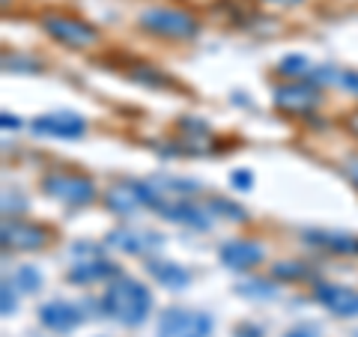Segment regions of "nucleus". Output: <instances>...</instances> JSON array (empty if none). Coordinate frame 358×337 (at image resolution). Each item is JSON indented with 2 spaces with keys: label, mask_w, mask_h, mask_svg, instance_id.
I'll return each instance as SVG.
<instances>
[{
  "label": "nucleus",
  "mask_w": 358,
  "mask_h": 337,
  "mask_svg": "<svg viewBox=\"0 0 358 337\" xmlns=\"http://www.w3.org/2000/svg\"><path fill=\"white\" fill-rule=\"evenodd\" d=\"M18 126H21V120H18V117L3 114V129H18Z\"/></svg>",
  "instance_id": "7c9ffc66"
},
{
  "label": "nucleus",
  "mask_w": 358,
  "mask_h": 337,
  "mask_svg": "<svg viewBox=\"0 0 358 337\" xmlns=\"http://www.w3.org/2000/svg\"><path fill=\"white\" fill-rule=\"evenodd\" d=\"M42 27L54 42L66 45V48H93V45L102 39L99 30L90 24V21L69 15V13H45Z\"/></svg>",
  "instance_id": "7ed1b4c3"
},
{
  "label": "nucleus",
  "mask_w": 358,
  "mask_h": 337,
  "mask_svg": "<svg viewBox=\"0 0 358 337\" xmlns=\"http://www.w3.org/2000/svg\"><path fill=\"white\" fill-rule=\"evenodd\" d=\"M305 239L317 248H326L331 254H358V236L338 233V230H308Z\"/></svg>",
  "instance_id": "4468645a"
},
{
  "label": "nucleus",
  "mask_w": 358,
  "mask_h": 337,
  "mask_svg": "<svg viewBox=\"0 0 358 337\" xmlns=\"http://www.w3.org/2000/svg\"><path fill=\"white\" fill-rule=\"evenodd\" d=\"M212 317L200 310L167 308L159 317V337H209Z\"/></svg>",
  "instance_id": "39448f33"
},
{
  "label": "nucleus",
  "mask_w": 358,
  "mask_h": 337,
  "mask_svg": "<svg viewBox=\"0 0 358 337\" xmlns=\"http://www.w3.org/2000/svg\"><path fill=\"white\" fill-rule=\"evenodd\" d=\"M3 301H0V310H3V317H13L15 308H18V301H15V293H13V280H3Z\"/></svg>",
  "instance_id": "b1692460"
},
{
  "label": "nucleus",
  "mask_w": 358,
  "mask_h": 337,
  "mask_svg": "<svg viewBox=\"0 0 358 337\" xmlns=\"http://www.w3.org/2000/svg\"><path fill=\"white\" fill-rule=\"evenodd\" d=\"M13 287L21 289V293H36V289L42 287V275L36 266H21L18 272L13 275Z\"/></svg>",
  "instance_id": "f3484780"
},
{
  "label": "nucleus",
  "mask_w": 358,
  "mask_h": 337,
  "mask_svg": "<svg viewBox=\"0 0 358 337\" xmlns=\"http://www.w3.org/2000/svg\"><path fill=\"white\" fill-rule=\"evenodd\" d=\"M272 275L281 280H305L310 272L301 263H278V266H272Z\"/></svg>",
  "instance_id": "412c9836"
},
{
  "label": "nucleus",
  "mask_w": 358,
  "mask_h": 337,
  "mask_svg": "<svg viewBox=\"0 0 358 337\" xmlns=\"http://www.w3.org/2000/svg\"><path fill=\"white\" fill-rule=\"evenodd\" d=\"M236 289L242 296H251V299H272L275 296V287L268 280H260V278H251V280H239Z\"/></svg>",
  "instance_id": "6ab92c4d"
},
{
  "label": "nucleus",
  "mask_w": 358,
  "mask_h": 337,
  "mask_svg": "<svg viewBox=\"0 0 358 337\" xmlns=\"http://www.w3.org/2000/svg\"><path fill=\"white\" fill-rule=\"evenodd\" d=\"M343 171H346V176L352 179V185L358 188V152L346 155V162H343Z\"/></svg>",
  "instance_id": "cd10ccee"
},
{
  "label": "nucleus",
  "mask_w": 358,
  "mask_h": 337,
  "mask_svg": "<svg viewBox=\"0 0 358 337\" xmlns=\"http://www.w3.org/2000/svg\"><path fill=\"white\" fill-rule=\"evenodd\" d=\"M338 84L358 96V72H341V81H338Z\"/></svg>",
  "instance_id": "c85d7f7f"
},
{
  "label": "nucleus",
  "mask_w": 358,
  "mask_h": 337,
  "mask_svg": "<svg viewBox=\"0 0 358 337\" xmlns=\"http://www.w3.org/2000/svg\"><path fill=\"white\" fill-rule=\"evenodd\" d=\"M179 129H182L185 134H194V138H203V134H209V126L203 120H192V117H185V120H179Z\"/></svg>",
  "instance_id": "393cba45"
},
{
  "label": "nucleus",
  "mask_w": 358,
  "mask_h": 337,
  "mask_svg": "<svg viewBox=\"0 0 358 337\" xmlns=\"http://www.w3.org/2000/svg\"><path fill=\"white\" fill-rule=\"evenodd\" d=\"M147 272L155 278V284H162L167 289H182L192 284V272L179 263H167V260H150Z\"/></svg>",
  "instance_id": "2eb2a0df"
},
{
  "label": "nucleus",
  "mask_w": 358,
  "mask_h": 337,
  "mask_svg": "<svg viewBox=\"0 0 358 337\" xmlns=\"http://www.w3.org/2000/svg\"><path fill=\"white\" fill-rule=\"evenodd\" d=\"M346 122H350V131L358 134V110H355V114H350V120H346Z\"/></svg>",
  "instance_id": "473e14b6"
},
{
  "label": "nucleus",
  "mask_w": 358,
  "mask_h": 337,
  "mask_svg": "<svg viewBox=\"0 0 358 337\" xmlns=\"http://www.w3.org/2000/svg\"><path fill=\"white\" fill-rule=\"evenodd\" d=\"M105 278H120L117 263L105 260V257H90L69 268V280L72 284H93V280H105Z\"/></svg>",
  "instance_id": "ddd939ff"
},
{
  "label": "nucleus",
  "mask_w": 358,
  "mask_h": 337,
  "mask_svg": "<svg viewBox=\"0 0 358 337\" xmlns=\"http://www.w3.org/2000/svg\"><path fill=\"white\" fill-rule=\"evenodd\" d=\"M138 24L143 27V33L150 36H159V39H173V42H188L200 33V21L185 13V9H176V6H150L143 9Z\"/></svg>",
  "instance_id": "f03ea898"
},
{
  "label": "nucleus",
  "mask_w": 358,
  "mask_h": 337,
  "mask_svg": "<svg viewBox=\"0 0 358 337\" xmlns=\"http://www.w3.org/2000/svg\"><path fill=\"white\" fill-rule=\"evenodd\" d=\"M209 209L218 212V215H227L230 221H248V212H245L239 203H233V200H224V197H212L209 200Z\"/></svg>",
  "instance_id": "aec40b11"
},
{
  "label": "nucleus",
  "mask_w": 358,
  "mask_h": 337,
  "mask_svg": "<svg viewBox=\"0 0 358 337\" xmlns=\"http://www.w3.org/2000/svg\"><path fill=\"white\" fill-rule=\"evenodd\" d=\"M0 239H3V248H13V251H39L51 242V230L45 224L6 218L3 230H0Z\"/></svg>",
  "instance_id": "423d86ee"
},
{
  "label": "nucleus",
  "mask_w": 358,
  "mask_h": 337,
  "mask_svg": "<svg viewBox=\"0 0 358 337\" xmlns=\"http://www.w3.org/2000/svg\"><path fill=\"white\" fill-rule=\"evenodd\" d=\"M266 3H275V6H296L301 0H266Z\"/></svg>",
  "instance_id": "2f4dec72"
},
{
  "label": "nucleus",
  "mask_w": 358,
  "mask_h": 337,
  "mask_svg": "<svg viewBox=\"0 0 358 337\" xmlns=\"http://www.w3.org/2000/svg\"><path fill=\"white\" fill-rule=\"evenodd\" d=\"M355 337H358V331H355Z\"/></svg>",
  "instance_id": "72a5a7b5"
},
{
  "label": "nucleus",
  "mask_w": 358,
  "mask_h": 337,
  "mask_svg": "<svg viewBox=\"0 0 358 337\" xmlns=\"http://www.w3.org/2000/svg\"><path fill=\"white\" fill-rule=\"evenodd\" d=\"M108 248H117L122 254H147L152 248H159V236L147 230H131V227H117L108 233Z\"/></svg>",
  "instance_id": "f8f14e48"
},
{
  "label": "nucleus",
  "mask_w": 358,
  "mask_h": 337,
  "mask_svg": "<svg viewBox=\"0 0 358 337\" xmlns=\"http://www.w3.org/2000/svg\"><path fill=\"white\" fill-rule=\"evenodd\" d=\"M284 337H322V331H320V325H313V322H301L296 329H289Z\"/></svg>",
  "instance_id": "a878e982"
},
{
  "label": "nucleus",
  "mask_w": 358,
  "mask_h": 337,
  "mask_svg": "<svg viewBox=\"0 0 358 337\" xmlns=\"http://www.w3.org/2000/svg\"><path fill=\"white\" fill-rule=\"evenodd\" d=\"M105 203L110 212H117V215H134V212L143 206V200L138 194V188H134V182H120L105 194Z\"/></svg>",
  "instance_id": "dca6fc26"
},
{
  "label": "nucleus",
  "mask_w": 358,
  "mask_h": 337,
  "mask_svg": "<svg viewBox=\"0 0 358 337\" xmlns=\"http://www.w3.org/2000/svg\"><path fill=\"white\" fill-rule=\"evenodd\" d=\"M275 105L287 114H310L320 105V89L310 81H293V84H278L275 87Z\"/></svg>",
  "instance_id": "6e6552de"
},
{
  "label": "nucleus",
  "mask_w": 358,
  "mask_h": 337,
  "mask_svg": "<svg viewBox=\"0 0 358 337\" xmlns=\"http://www.w3.org/2000/svg\"><path fill=\"white\" fill-rule=\"evenodd\" d=\"M278 72L287 75V78L308 75V60L301 57V54H289V57H284V60H281V66H278Z\"/></svg>",
  "instance_id": "4be33fe9"
},
{
  "label": "nucleus",
  "mask_w": 358,
  "mask_h": 337,
  "mask_svg": "<svg viewBox=\"0 0 358 337\" xmlns=\"http://www.w3.org/2000/svg\"><path fill=\"white\" fill-rule=\"evenodd\" d=\"M236 337H260V329H251V325H239Z\"/></svg>",
  "instance_id": "c756f323"
},
{
  "label": "nucleus",
  "mask_w": 358,
  "mask_h": 337,
  "mask_svg": "<svg viewBox=\"0 0 358 337\" xmlns=\"http://www.w3.org/2000/svg\"><path fill=\"white\" fill-rule=\"evenodd\" d=\"M81 320H84V313L78 305H72V301L54 299L39 308V322L51 331H72L75 325H81Z\"/></svg>",
  "instance_id": "9b49d317"
},
{
  "label": "nucleus",
  "mask_w": 358,
  "mask_h": 337,
  "mask_svg": "<svg viewBox=\"0 0 358 337\" xmlns=\"http://www.w3.org/2000/svg\"><path fill=\"white\" fill-rule=\"evenodd\" d=\"M3 69H13V72H36V69H42V63L27 60V57H3Z\"/></svg>",
  "instance_id": "5701e85b"
},
{
  "label": "nucleus",
  "mask_w": 358,
  "mask_h": 337,
  "mask_svg": "<svg viewBox=\"0 0 358 337\" xmlns=\"http://www.w3.org/2000/svg\"><path fill=\"white\" fill-rule=\"evenodd\" d=\"M313 299L326 310H331L334 317H358V289H352V287L320 280V284L313 287Z\"/></svg>",
  "instance_id": "1a4fd4ad"
},
{
  "label": "nucleus",
  "mask_w": 358,
  "mask_h": 337,
  "mask_svg": "<svg viewBox=\"0 0 358 337\" xmlns=\"http://www.w3.org/2000/svg\"><path fill=\"white\" fill-rule=\"evenodd\" d=\"M230 182H233V188H239V191H251L254 176H251V171H236L230 176Z\"/></svg>",
  "instance_id": "bb28decb"
},
{
  "label": "nucleus",
  "mask_w": 358,
  "mask_h": 337,
  "mask_svg": "<svg viewBox=\"0 0 358 337\" xmlns=\"http://www.w3.org/2000/svg\"><path fill=\"white\" fill-rule=\"evenodd\" d=\"M87 131V120L81 114H72V110H54V114H42L33 120V134H42V138H81Z\"/></svg>",
  "instance_id": "0eeeda50"
},
{
  "label": "nucleus",
  "mask_w": 358,
  "mask_h": 337,
  "mask_svg": "<svg viewBox=\"0 0 358 337\" xmlns=\"http://www.w3.org/2000/svg\"><path fill=\"white\" fill-rule=\"evenodd\" d=\"M131 78H134V81H143L147 87H159V89L173 87L171 78H167L164 72H159V69H152V66H134V69H131Z\"/></svg>",
  "instance_id": "a211bd4d"
},
{
  "label": "nucleus",
  "mask_w": 358,
  "mask_h": 337,
  "mask_svg": "<svg viewBox=\"0 0 358 337\" xmlns=\"http://www.w3.org/2000/svg\"><path fill=\"white\" fill-rule=\"evenodd\" d=\"M266 257V248L254 239H230L218 248V260L221 266L233 268V272H245V268H254Z\"/></svg>",
  "instance_id": "9d476101"
},
{
  "label": "nucleus",
  "mask_w": 358,
  "mask_h": 337,
  "mask_svg": "<svg viewBox=\"0 0 358 337\" xmlns=\"http://www.w3.org/2000/svg\"><path fill=\"white\" fill-rule=\"evenodd\" d=\"M42 191L60 203L69 206H87L96 200V185L93 179L84 173H72V171H51L42 179Z\"/></svg>",
  "instance_id": "20e7f679"
},
{
  "label": "nucleus",
  "mask_w": 358,
  "mask_h": 337,
  "mask_svg": "<svg viewBox=\"0 0 358 337\" xmlns=\"http://www.w3.org/2000/svg\"><path fill=\"white\" fill-rule=\"evenodd\" d=\"M102 308L110 320H117L120 325H141L147 322L152 310V296L150 289L134 278H114L102 296Z\"/></svg>",
  "instance_id": "f257e3e1"
}]
</instances>
